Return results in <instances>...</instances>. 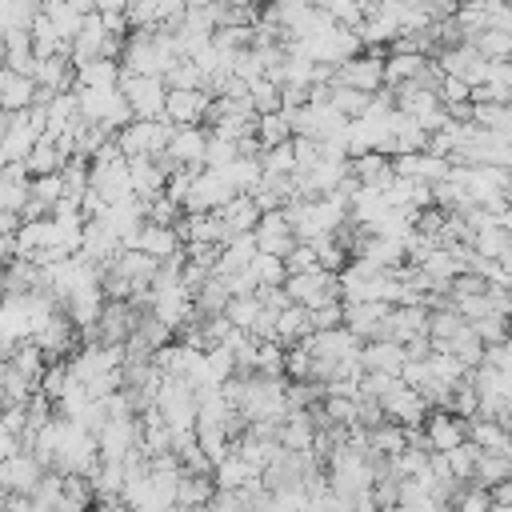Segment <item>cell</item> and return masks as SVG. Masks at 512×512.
Masks as SVG:
<instances>
[{
	"label": "cell",
	"instance_id": "cell-1",
	"mask_svg": "<svg viewBox=\"0 0 512 512\" xmlns=\"http://www.w3.org/2000/svg\"><path fill=\"white\" fill-rule=\"evenodd\" d=\"M172 132L176 128L168 120H132L124 132H116V144H120L124 160H156L168 152Z\"/></svg>",
	"mask_w": 512,
	"mask_h": 512
},
{
	"label": "cell",
	"instance_id": "cell-2",
	"mask_svg": "<svg viewBox=\"0 0 512 512\" xmlns=\"http://www.w3.org/2000/svg\"><path fill=\"white\" fill-rule=\"evenodd\" d=\"M284 292H288V304H296V308H304V312L324 308V304H332V300H340V296H344L340 276H332V272H324V268H312V272H296V276H288Z\"/></svg>",
	"mask_w": 512,
	"mask_h": 512
},
{
	"label": "cell",
	"instance_id": "cell-3",
	"mask_svg": "<svg viewBox=\"0 0 512 512\" xmlns=\"http://www.w3.org/2000/svg\"><path fill=\"white\" fill-rule=\"evenodd\" d=\"M120 96L128 100L136 120H164V100H168V84L160 76H120Z\"/></svg>",
	"mask_w": 512,
	"mask_h": 512
},
{
	"label": "cell",
	"instance_id": "cell-4",
	"mask_svg": "<svg viewBox=\"0 0 512 512\" xmlns=\"http://www.w3.org/2000/svg\"><path fill=\"white\" fill-rule=\"evenodd\" d=\"M384 60H388V52L364 48L360 56H352L348 64L336 68V84L356 88V92H364V96H376V92L388 88V84H384Z\"/></svg>",
	"mask_w": 512,
	"mask_h": 512
},
{
	"label": "cell",
	"instance_id": "cell-5",
	"mask_svg": "<svg viewBox=\"0 0 512 512\" xmlns=\"http://www.w3.org/2000/svg\"><path fill=\"white\" fill-rule=\"evenodd\" d=\"M232 196H240L236 188H232V180L224 176V172H212V168H204L196 180H192V188H188V200H184V212H220Z\"/></svg>",
	"mask_w": 512,
	"mask_h": 512
},
{
	"label": "cell",
	"instance_id": "cell-6",
	"mask_svg": "<svg viewBox=\"0 0 512 512\" xmlns=\"http://www.w3.org/2000/svg\"><path fill=\"white\" fill-rule=\"evenodd\" d=\"M420 436H424V448L428 452H452L468 440V420L452 416L448 408H432L428 420L420 424Z\"/></svg>",
	"mask_w": 512,
	"mask_h": 512
},
{
	"label": "cell",
	"instance_id": "cell-7",
	"mask_svg": "<svg viewBox=\"0 0 512 512\" xmlns=\"http://www.w3.org/2000/svg\"><path fill=\"white\" fill-rule=\"evenodd\" d=\"M48 476V468L32 456V452H16V456H8L4 464H0V488L8 492V496H32L36 488H40V480Z\"/></svg>",
	"mask_w": 512,
	"mask_h": 512
},
{
	"label": "cell",
	"instance_id": "cell-8",
	"mask_svg": "<svg viewBox=\"0 0 512 512\" xmlns=\"http://www.w3.org/2000/svg\"><path fill=\"white\" fill-rule=\"evenodd\" d=\"M380 408H384V420H392V424H400V428H420L424 420H428V400L416 392V388H408L404 380L380 400Z\"/></svg>",
	"mask_w": 512,
	"mask_h": 512
},
{
	"label": "cell",
	"instance_id": "cell-9",
	"mask_svg": "<svg viewBox=\"0 0 512 512\" xmlns=\"http://www.w3.org/2000/svg\"><path fill=\"white\" fill-rule=\"evenodd\" d=\"M208 108H212V96L208 92H176V88H168L164 120L172 128H204Z\"/></svg>",
	"mask_w": 512,
	"mask_h": 512
},
{
	"label": "cell",
	"instance_id": "cell-10",
	"mask_svg": "<svg viewBox=\"0 0 512 512\" xmlns=\"http://www.w3.org/2000/svg\"><path fill=\"white\" fill-rule=\"evenodd\" d=\"M312 360H332V364H344V360H360V340L348 332V328H336V332H312L304 344H300Z\"/></svg>",
	"mask_w": 512,
	"mask_h": 512
},
{
	"label": "cell",
	"instance_id": "cell-11",
	"mask_svg": "<svg viewBox=\"0 0 512 512\" xmlns=\"http://www.w3.org/2000/svg\"><path fill=\"white\" fill-rule=\"evenodd\" d=\"M168 176H172V164L164 160V156H156V160H128V180H132V196L136 200H156V196H164V188H168Z\"/></svg>",
	"mask_w": 512,
	"mask_h": 512
},
{
	"label": "cell",
	"instance_id": "cell-12",
	"mask_svg": "<svg viewBox=\"0 0 512 512\" xmlns=\"http://www.w3.org/2000/svg\"><path fill=\"white\" fill-rule=\"evenodd\" d=\"M296 244H300V240H296L292 224L284 220V212H264V216H260V224H256V252L288 260Z\"/></svg>",
	"mask_w": 512,
	"mask_h": 512
},
{
	"label": "cell",
	"instance_id": "cell-13",
	"mask_svg": "<svg viewBox=\"0 0 512 512\" xmlns=\"http://www.w3.org/2000/svg\"><path fill=\"white\" fill-rule=\"evenodd\" d=\"M204 152H208V128H176L164 160L172 168H204Z\"/></svg>",
	"mask_w": 512,
	"mask_h": 512
},
{
	"label": "cell",
	"instance_id": "cell-14",
	"mask_svg": "<svg viewBox=\"0 0 512 512\" xmlns=\"http://www.w3.org/2000/svg\"><path fill=\"white\" fill-rule=\"evenodd\" d=\"M176 232H180L184 248L188 244H220L224 248L232 240V232L224 228V220L216 212H184V220L176 224Z\"/></svg>",
	"mask_w": 512,
	"mask_h": 512
},
{
	"label": "cell",
	"instance_id": "cell-15",
	"mask_svg": "<svg viewBox=\"0 0 512 512\" xmlns=\"http://www.w3.org/2000/svg\"><path fill=\"white\" fill-rule=\"evenodd\" d=\"M92 188L100 192V200L112 208V204H124V200H136L132 196V180H128V160H116V164H92Z\"/></svg>",
	"mask_w": 512,
	"mask_h": 512
},
{
	"label": "cell",
	"instance_id": "cell-16",
	"mask_svg": "<svg viewBox=\"0 0 512 512\" xmlns=\"http://www.w3.org/2000/svg\"><path fill=\"white\" fill-rule=\"evenodd\" d=\"M428 308L424 304H396L392 316H388V340H396L400 348H408L412 340H424L428 336Z\"/></svg>",
	"mask_w": 512,
	"mask_h": 512
},
{
	"label": "cell",
	"instance_id": "cell-17",
	"mask_svg": "<svg viewBox=\"0 0 512 512\" xmlns=\"http://www.w3.org/2000/svg\"><path fill=\"white\" fill-rule=\"evenodd\" d=\"M128 248H136V252H144V256H152V260H172V256H180V252H184V240H180V232H176V228L144 224V228L132 236V244H128Z\"/></svg>",
	"mask_w": 512,
	"mask_h": 512
},
{
	"label": "cell",
	"instance_id": "cell-18",
	"mask_svg": "<svg viewBox=\"0 0 512 512\" xmlns=\"http://www.w3.org/2000/svg\"><path fill=\"white\" fill-rule=\"evenodd\" d=\"M408 364V352L396 344V340H372L360 348V368L364 372H376V376H400Z\"/></svg>",
	"mask_w": 512,
	"mask_h": 512
},
{
	"label": "cell",
	"instance_id": "cell-19",
	"mask_svg": "<svg viewBox=\"0 0 512 512\" xmlns=\"http://www.w3.org/2000/svg\"><path fill=\"white\" fill-rule=\"evenodd\" d=\"M468 440L484 452V456H508L512 460V428H504L492 416H476L468 420Z\"/></svg>",
	"mask_w": 512,
	"mask_h": 512
},
{
	"label": "cell",
	"instance_id": "cell-20",
	"mask_svg": "<svg viewBox=\"0 0 512 512\" xmlns=\"http://www.w3.org/2000/svg\"><path fill=\"white\" fill-rule=\"evenodd\" d=\"M316 424H312V412H288V420L280 424V448L284 452H296V456H312L316 448Z\"/></svg>",
	"mask_w": 512,
	"mask_h": 512
},
{
	"label": "cell",
	"instance_id": "cell-21",
	"mask_svg": "<svg viewBox=\"0 0 512 512\" xmlns=\"http://www.w3.org/2000/svg\"><path fill=\"white\" fill-rule=\"evenodd\" d=\"M352 176H356V184H360V188L384 192V188L396 180V168H392V156L368 152V156H356V160H352Z\"/></svg>",
	"mask_w": 512,
	"mask_h": 512
},
{
	"label": "cell",
	"instance_id": "cell-22",
	"mask_svg": "<svg viewBox=\"0 0 512 512\" xmlns=\"http://www.w3.org/2000/svg\"><path fill=\"white\" fill-rule=\"evenodd\" d=\"M220 220H224V228L232 232V236H244V232H256V224H260V204L248 196V192H240V196H232L220 212H216Z\"/></svg>",
	"mask_w": 512,
	"mask_h": 512
},
{
	"label": "cell",
	"instance_id": "cell-23",
	"mask_svg": "<svg viewBox=\"0 0 512 512\" xmlns=\"http://www.w3.org/2000/svg\"><path fill=\"white\" fill-rule=\"evenodd\" d=\"M40 12H44V20L56 28V36L60 40H76L80 36V28H84V16L76 12V4L72 0H48V4H40Z\"/></svg>",
	"mask_w": 512,
	"mask_h": 512
},
{
	"label": "cell",
	"instance_id": "cell-24",
	"mask_svg": "<svg viewBox=\"0 0 512 512\" xmlns=\"http://www.w3.org/2000/svg\"><path fill=\"white\" fill-rule=\"evenodd\" d=\"M216 480L212 476H180V484H176V508H184V512H192V508H208L212 500H216Z\"/></svg>",
	"mask_w": 512,
	"mask_h": 512
},
{
	"label": "cell",
	"instance_id": "cell-25",
	"mask_svg": "<svg viewBox=\"0 0 512 512\" xmlns=\"http://www.w3.org/2000/svg\"><path fill=\"white\" fill-rule=\"evenodd\" d=\"M424 68H428V60L416 56V52H388V60H384V84H388V88H404V84H412Z\"/></svg>",
	"mask_w": 512,
	"mask_h": 512
},
{
	"label": "cell",
	"instance_id": "cell-26",
	"mask_svg": "<svg viewBox=\"0 0 512 512\" xmlns=\"http://www.w3.org/2000/svg\"><path fill=\"white\" fill-rule=\"evenodd\" d=\"M308 336H312L308 312L296 308V304H288V308L276 316V344H280V348H296V344H304Z\"/></svg>",
	"mask_w": 512,
	"mask_h": 512
},
{
	"label": "cell",
	"instance_id": "cell-27",
	"mask_svg": "<svg viewBox=\"0 0 512 512\" xmlns=\"http://www.w3.org/2000/svg\"><path fill=\"white\" fill-rule=\"evenodd\" d=\"M256 476H260V472H256L252 464H244L236 452H232L224 464H216V472H212V480H216V488H220V492H244Z\"/></svg>",
	"mask_w": 512,
	"mask_h": 512
},
{
	"label": "cell",
	"instance_id": "cell-28",
	"mask_svg": "<svg viewBox=\"0 0 512 512\" xmlns=\"http://www.w3.org/2000/svg\"><path fill=\"white\" fill-rule=\"evenodd\" d=\"M64 164H68V160L60 156V148H56V140H52V136H40V140H36V148H32V156L24 160V168H28V176H32V180H36V176H56Z\"/></svg>",
	"mask_w": 512,
	"mask_h": 512
},
{
	"label": "cell",
	"instance_id": "cell-29",
	"mask_svg": "<svg viewBox=\"0 0 512 512\" xmlns=\"http://www.w3.org/2000/svg\"><path fill=\"white\" fill-rule=\"evenodd\" d=\"M508 480H512V460H508V456H484V452H480V464H476L472 488L492 492V488H500V484H508Z\"/></svg>",
	"mask_w": 512,
	"mask_h": 512
},
{
	"label": "cell",
	"instance_id": "cell-30",
	"mask_svg": "<svg viewBox=\"0 0 512 512\" xmlns=\"http://www.w3.org/2000/svg\"><path fill=\"white\" fill-rule=\"evenodd\" d=\"M472 48L488 60V64H508L512 60V28H488L472 40Z\"/></svg>",
	"mask_w": 512,
	"mask_h": 512
},
{
	"label": "cell",
	"instance_id": "cell-31",
	"mask_svg": "<svg viewBox=\"0 0 512 512\" xmlns=\"http://www.w3.org/2000/svg\"><path fill=\"white\" fill-rule=\"evenodd\" d=\"M248 276L256 280L260 292H264V288H284V284H288V264H284L280 256H264V252H256V260L248 264Z\"/></svg>",
	"mask_w": 512,
	"mask_h": 512
},
{
	"label": "cell",
	"instance_id": "cell-32",
	"mask_svg": "<svg viewBox=\"0 0 512 512\" xmlns=\"http://www.w3.org/2000/svg\"><path fill=\"white\" fill-rule=\"evenodd\" d=\"M8 364H12L20 376H28L36 388H40V380H44V372H48V360H44V352H40L32 340L16 344V348H12V356H8Z\"/></svg>",
	"mask_w": 512,
	"mask_h": 512
},
{
	"label": "cell",
	"instance_id": "cell-33",
	"mask_svg": "<svg viewBox=\"0 0 512 512\" xmlns=\"http://www.w3.org/2000/svg\"><path fill=\"white\" fill-rule=\"evenodd\" d=\"M444 460H448V472H452V480L456 484H464V488H472V476H476V464H480V448L472 444V440H464L460 448H452V452H440Z\"/></svg>",
	"mask_w": 512,
	"mask_h": 512
},
{
	"label": "cell",
	"instance_id": "cell-34",
	"mask_svg": "<svg viewBox=\"0 0 512 512\" xmlns=\"http://www.w3.org/2000/svg\"><path fill=\"white\" fill-rule=\"evenodd\" d=\"M124 68L116 60H92L88 68L76 72V88H120Z\"/></svg>",
	"mask_w": 512,
	"mask_h": 512
},
{
	"label": "cell",
	"instance_id": "cell-35",
	"mask_svg": "<svg viewBox=\"0 0 512 512\" xmlns=\"http://www.w3.org/2000/svg\"><path fill=\"white\" fill-rule=\"evenodd\" d=\"M228 300H232V292H228V284H224L220 276H212V280L192 296V304H196V312H200V316H224Z\"/></svg>",
	"mask_w": 512,
	"mask_h": 512
},
{
	"label": "cell",
	"instance_id": "cell-36",
	"mask_svg": "<svg viewBox=\"0 0 512 512\" xmlns=\"http://www.w3.org/2000/svg\"><path fill=\"white\" fill-rule=\"evenodd\" d=\"M260 312H264L260 292H256V296H232V300H228V308H224L228 324H232V328H240V332H252V328H256V320H260Z\"/></svg>",
	"mask_w": 512,
	"mask_h": 512
},
{
	"label": "cell",
	"instance_id": "cell-37",
	"mask_svg": "<svg viewBox=\"0 0 512 512\" xmlns=\"http://www.w3.org/2000/svg\"><path fill=\"white\" fill-rule=\"evenodd\" d=\"M256 136H260V144H264V152H268V148H276V144H288L296 132H292L288 112H272V116H260V120H256Z\"/></svg>",
	"mask_w": 512,
	"mask_h": 512
},
{
	"label": "cell",
	"instance_id": "cell-38",
	"mask_svg": "<svg viewBox=\"0 0 512 512\" xmlns=\"http://www.w3.org/2000/svg\"><path fill=\"white\" fill-rule=\"evenodd\" d=\"M344 120H360L364 112H368V104H372V96H364V92H356V88H344V84H332V100H328Z\"/></svg>",
	"mask_w": 512,
	"mask_h": 512
},
{
	"label": "cell",
	"instance_id": "cell-39",
	"mask_svg": "<svg viewBox=\"0 0 512 512\" xmlns=\"http://www.w3.org/2000/svg\"><path fill=\"white\" fill-rule=\"evenodd\" d=\"M248 104H252V112L256 116H272V112H280V84L276 80H256V84H248Z\"/></svg>",
	"mask_w": 512,
	"mask_h": 512
},
{
	"label": "cell",
	"instance_id": "cell-40",
	"mask_svg": "<svg viewBox=\"0 0 512 512\" xmlns=\"http://www.w3.org/2000/svg\"><path fill=\"white\" fill-rule=\"evenodd\" d=\"M236 160H240V148H236V140H224V136H212V132H208L204 168H212V172H224V168H232Z\"/></svg>",
	"mask_w": 512,
	"mask_h": 512
},
{
	"label": "cell",
	"instance_id": "cell-41",
	"mask_svg": "<svg viewBox=\"0 0 512 512\" xmlns=\"http://www.w3.org/2000/svg\"><path fill=\"white\" fill-rule=\"evenodd\" d=\"M324 8V16L336 24V28H360L364 24V4H356V0H328V4H320Z\"/></svg>",
	"mask_w": 512,
	"mask_h": 512
},
{
	"label": "cell",
	"instance_id": "cell-42",
	"mask_svg": "<svg viewBox=\"0 0 512 512\" xmlns=\"http://www.w3.org/2000/svg\"><path fill=\"white\" fill-rule=\"evenodd\" d=\"M260 168H264V176H296V152H292V140L268 148V152L260 156Z\"/></svg>",
	"mask_w": 512,
	"mask_h": 512
},
{
	"label": "cell",
	"instance_id": "cell-43",
	"mask_svg": "<svg viewBox=\"0 0 512 512\" xmlns=\"http://www.w3.org/2000/svg\"><path fill=\"white\" fill-rule=\"evenodd\" d=\"M28 200H32V204H44V208L52 212V208L64 200V180H60V172H56V176H36Z\"/></svg>",
	"mask_w": 512,
	"mask_h": 512
},
{
	"label": "cell",
	"instance_id": "cell-44",
	"mask_svg": "<svg viewBox=\"0 0 512 512\" xmlns=\"http://www.w3.org/2000/svg\"><path fill=\"white\" fill-rule=\"evenodd\" d=\"M308 328L312 332H336V328H344V300H332L324 308H312L308 312Z\"/></svg>",
	"mask_w": 512,
	"mask_h": 512
},
{
	"label": "cell",
	"instance_id": "cell-45",
	"mask_svg": "<svg viewBox=\"0 0 512 512\" xmlns=\"http://www.w3.org/2000/svg\"><path fill=\"white\" fill-rule=\"evenodd\" d=\"M436 96H440L444 108H460V104H472V84H464L460 76H444Z\"/></svg>",
	"mask_w": 512,
	"mask_h": 512
},
{
	"label": "cell",
	"instance_id": "cell-46",
	"mask_svg": "<svg viewBox=\"0 0 512 512\" xmlns=\"http://www.w3.org/2000/svg\"><path fill=\"white\" fill-rule=\"evenodd\" d=\"M292 152H296V172H312V168L324 160L320 144L308 140V136H292Z\"/></svg>",
	"mask_w": 512,
	"mask_h": 512
},
{
	"label": "cell",
	"instance_id": "cell-47",
	"mask_svg": "<svg viewBox=\"0 0 512 512\" xmlns=\"http://www.w3.org/2000/svg\"><path fill=\"white\" fill-rule=\"evenodd\" d=\"M284 264H288V276H296V272H312V268H320V264H316V248H312V244H296V248H292V256H288Z\"/></svg>",
	"mask_w": 512,
	"mask_h": 512
},
{
	"label": "cell",
	"instance_id": "cell-48",
	"mask_svg": "<svg viewBox=\"0 0 512 512\" xmlns=\"http://www.w3.org/2000/svg\"><path fill=\"white\" fill-rule=\"evenodd\" d=\"M20 452V436L16 432H8L4 424H0V464L8 460V456H16Z\"/></svg>",
	"mask_w": 512,
	"mask_h": 512
},
{
	"label": "cell",
	"instance_id": "cell-49",
	"mask_svg": "<svg viewBox=\"0 0 512 512\" xmlns=\"http://www.w3.org/2000/svg\"><path fill=\"white\" fill-rule=\"evenodd\" d=\"M4 408H8V396H4V388H0V412H4Z\"/></svg>",
	"mask_w": 512,
	"mask_h": 512
},
{
	"label": "cell",
	"instance_id": "cell-50",
	"mask_svg": "<svg viewBox=\"0 0 512 512\" xmlns=\"http://www.w3.org/2000/svg\"><path fill=\"white\" fill-rule=\"evenodd\" d=\"M492 512H512V504H508V508H496V504H492Z\"/></svg>",
	"mask_w": 512,
	"mask_h": 512
},
{
	"label": "cell",
	"instance_id": "cell-51",
	"mask_svg": "<svg viewBox=\"0 0 512 512\" xmlns=\"http://www.w3.org/2000/svg\"><path fill=\"white\" fill-rule=\"evenodd\" d=\"M176 512H184V508H176ZM192 512H208V508H192Z\"/></svg>",
	"mask_w": 512,
	"mask_h": 512
}]
</instances>
